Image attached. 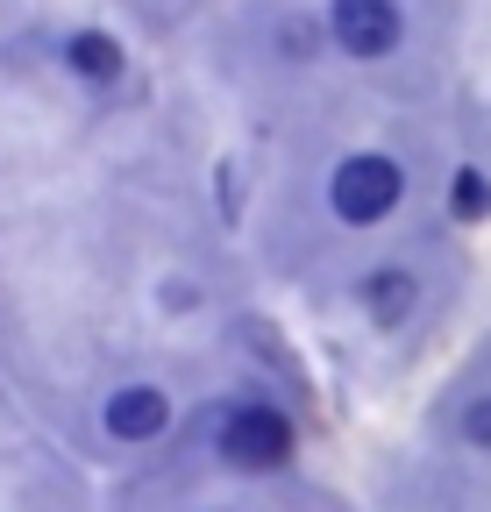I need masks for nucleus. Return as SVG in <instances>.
<instances>
[{"instance_id":"7ed1b4c3","label":"nucleus","mask_w":491,"mask_h":512,"mask_svg":"<svg viewBox=\"0 0 491 512\" xmlns=\"http://www.w3.org/2000/svg\"><path fill=\"white\" fill-rule=\"evenodd\" d=\"M328 29H335V43L349 57H385L399 43V8H392V0H335Z\"/></svg>"},{"instance_id":"39448f33","label":"nucleus","mask_w":491,"mask_h":512,"mask_svg":"<svg viewBox=\"0 0 491 512\" xmlns=\"http://www.w3.org/2000/svg\"><path fill=\"white\" fill-rule=\"evenodd\" d=\"M65 57H72V72H79V79H93V86L121 79V43H114V36H72V43H65Z\"/></svg>"},{"instance_id":"20e7f679","label":"nucleus","mask_w":491,"mask_h":512,"mask_svg":"<svg viewBox=\"0 0 491 512\" xmlns=\"http://www.w3.org/2000/svg\"><path fill=\"white\" fill-rule=\"evenodd\" d=\"M164 420H171V399L157 384H121L107 399V434L114 441H150V434H164Z\"/></svg>"},{"instance_id":"f257e3e1","label":"nucleus","mask_w":491,"mask_h":512,"mask_svg":"<svg viewBox=\"0 0 491 512\" xmlns=\"http://www.w3.org/2000/svg\"><path fill=\"white\" fill-rule=\"evenodd\" d=\"M214 441H221V456L235 463V470H278L285 456H292V427H285V413H271V406H228L221 420H214Z\"/></svg>"},{"instance_id":"423d86ee","label":"nucleus","mask_w":491,"mask_h":512,"mask_svg":"<svg viewBox=\"0 0 491 512\" xmlns=\"http://www.w3.org/2000/svg\"><path fill=\"white\" fill-rule=\"evenodd\" d=\"M363 306H371L378 328H392V320H406V306H413V278H406V271H378V278H363Z\"/></svg>"},{"instance_id":"6e6552de","label":"nucleus","mask_w":491,"mask_h":512,"mask_svg":"<svg viewBox=\"0 0 491 512\" xmlns=\"http://www.w3.org/2000/svg\"><path fill=\"white\" fill-rule=\"evenodd\" d=\"M463 434H470L477 448H491V392H484V399H477V406L463 413Z\"/></svg>"},{"instance_id":"0eeeda50","label":"nucleus","mask_w":491,"mask_h":512,"mask_svg":"<svg viewBox=\"0 0 491 512\" xmlns=\"http://www.w3.org/2000/svg\"><path fill=\"white\" fill-rule=\"evenodd\" d=\"M449 214H456V221H484V214H491V178H484L477 164L456 171V185H449Z\"/></svg>"},{"instance_id":"f03ea898","label":"nucleus","mask_w":491,"mask_h":512,"mask_svg":"<svg viewBox=\"0 0 491 512\" xmlns=\"http://www.w3.org/2000/svg\"><path fill=\"white\" fill-rule=\"evenodd\" d=\"M328 207L349 221V228H371L399 207V164L392 157H349L328 185Z\"/></svg>"}]
</instances>
